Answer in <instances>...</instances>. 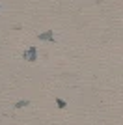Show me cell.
Here are the masks:
<instances>
[{
    "label": "cell",
    "instance_id": "cell-1",
    "mask_svg": "<svg viewBox=\"0 0 123 125\" xmlns=\"http://www.w3.org/2000/svg\"><path fill=\"white\" fill-rule=\"evenodd\" d=\"M36 52H37L36 47H30L24 54H22V58H24V60H28V62H36Z\"/></svg>",
    "mask_w": 123,
    "mask_h": 125
},
{
    "label": "cell",
    "instance_id": "cell-2",
    "mask_svg": "<svg viewBox=\"0 0 123 125\" xmlns=\"http://www.w3.org/2000/svg\"><path fill=\"white\" fill-rule=\"evenodd\" d=\"M39 39H41V41H49V39H54V32L49 30V32H45V34H39Z\"/></svg>",
    "mask_w": 123,
    "mask_h": 125
},
{
    "label": "cell",
    "instance_id": "cell-3",
    "mask_svg": "<svg viewBox=\"0 0 123 125\" xmlns=\"http://www.w3.org/2000/svg\"><path fill=\"white\" fill-rule=\"evenodd\" d=\"M28 104V101H19V103L15 104V108H22V106H26Z\"/></svg>",
    "mask_w": 123,
    "mask_h": 125
},
{
    "label": "cell",
    "instance_id": "cell-4",
    "mask_svg": "<svg viewBox=\"0 0 123 125\" xmlns=\"http://www.w3.org/2000/svg\"><path fill=\"white\" fill-rule=\"evenodd\" d=\"M56 103H58V106H60V108H65V101H62V99H58Z\"/></svg>",
    "mask_w": 123,
    "mask_h": 125
}]
</instances>
